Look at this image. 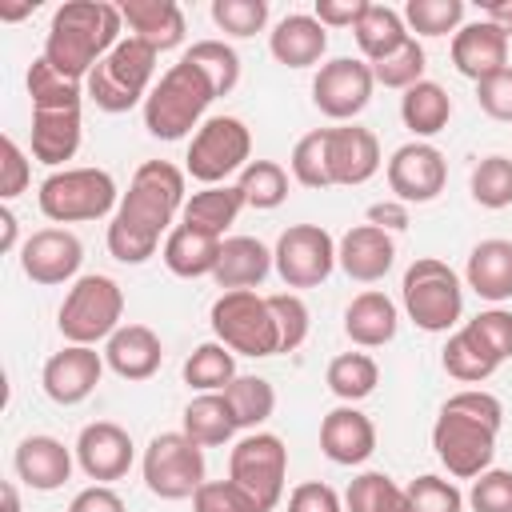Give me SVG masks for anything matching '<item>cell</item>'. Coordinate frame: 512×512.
<instances>
[{
  "mask_svg": "<svg viewBox=\"0 0 512 512\" xmlns=\"http://www.w3.org/2000/svg\"><path fill=\"white\" fill-rule=\"evenodd\" d=\"M184 160H188L184 172L192 180H200L204 188L224 184L228 176H236L252 164V132L240 116H208L196 128Z\"/></svg>",
  "mask_w": 512,
  "mask_h": 512,
  "instance_id": "obj_10",
  "label": "cell"
},
{
  "mask_svg": "<svg viewBox=\"0 0 512 512\" xmlns=\"http://www.w3.org/2000/svg\"><path fill=\"white\" fill-rule=\"evenodd\" d=\"M472 512H512V472L508 468H488L472 480L468 492Z\"/></svg>",
  "mask_w": 512,
  "mask_h": 512,
  "instance_id": "obj_53",
  "label": "cell"
},
{
  "mask_svg": "<svg viewBox=\"0 0 512 512\" xmlns=\"http://www.w3.org/2000/svg\"><path fill=\"white\" fill-rule=\"evenodd\" d=\"M284 476H288V448L276 432H252L236 440L228 456V480H236L260 512H272L284 496Z\"/></svg>",
  "mask_w": 512,
  "mask_h": 512,
  "instance_id": "obj_12",
  "label": "cell"
},
{
  "mask_svg": "<svg viewBox=\"0 0 512 512\" xmlns=\"http://www.w3.org/2000/svg\"><path fill=\"white\" fill-rule=\"evenodd\" d=\"M372 88H376V80H372V68L364 60L336 56V60L320 64V72L312 80V104L328 120H352L368 108Z\"/></svg>",
  "mask_w": 512,
  "mask_h": 512,
  "instance_id": "obj_15",
  "label": "cell"
},
{
  "mask_svg": "<svg viewBox=\"0 0 512 512\" xmlns=\"http://www.w3.org/2000/svg\"><path fill=\"white\" fill-rule=\"evenodd\" d=\"M84 260V244L76 240V232L68 228H40L20 244V268L32 284H64L80 272Z\"/></svg>",
  "mask_w": 512,
  "mask_h": 512,
  "instance_id": "obj_17",
  "label": "cell"
},
{
  "mask_svg": "<svg viewBox=\"0 0 512 512\" xmlns=\"http://www.w3.org/2000/svg\"><path fill=\"white\" fill-rule=\"evenodd\" d=\"M120 16L128 24V36L152 44L156 52L180 48L184 44V12L176 0H120Z\"/></svg>",
  "mask_w": 512,
  "mask_h": 512,
  "instance_id": "obj_24",
  "label": "cell"
},
{
  "mask_svg": "<svg viewBox=\"0 0 512 512\" xmlns=\"http://www.w3.org/2000/svg\"><path fill=\"white\" fill-rule=\"evenodd\" d=\"M156 60L160 52L136 36H124L84 80V96L100 108V112H132L136 104L148 100L152 92V76H156Z\"/></svg>",
  "mask_w": 512,
  "mask_h": 512,
  "instance_id": "obj_5",
  "label": "cell"
},
{
  "mask_svg": "<svg viewBox=\"0 0 512 512\" xmlns=\"http://www.w3.org/2000/svg\"><path fill=\"white\" fill-rule=\"evenodd\" d=\"M104 364L120 380H148L164 364V344L148 324H120L104 340Z\"/></svg>",
  "mask_w": 512,
  "mask_h": 512,
  "instance_id": "obj_23",
  "label": "cell"
},
{
  "mask_svg": "<svg viewBox=\"0 0 512 512\" xmlns=\"http://www.w3.org/2000/svg\"><path fill=\"white\" fill-rule=\"evenodd\" d=\"M424 44L416 40V36H408L396 52H388L384 60H376V64H368L372 68V80L376 84H384V88H396V92H408L412 84H420L424 80Z\"/></svg>",
  "mask_w": 512,
  "mask_h": 512,
  "instance_id": "obj_43",
  "label": "cell"
},
{
  "mask_svg": "<svg viewBox=\"0 0 512 512\" xmlns=\"http://www.w3.org/2000/svg\"><path fill=\"white\" fill-rule=\"evenodd\" d=\"M236 380V352L224 348L220 340L200 344L188 360H184V384L196 392H224Z\"/></svg>",
  "mask_w": 512,
  "mask_h": 512,
  "instance_id": "obj_37",
  "label": "cell"
},
{
  "mask_svg": "<svg viewBox=\"0 0 512 512\" xmlns=\"http://www.w3.org/2000/svg\"><path fill=\"white\" fill-rule=\"evenodd\" d=\"M100 376H104V352H96L88 344H68L44 360L40 384H44V396L52 404L72 408L96 392Z\"/></svg>",
  "mask_w": 512,
  "mask_h": 512,
  "instance_id": "obj_16",
  "label": "cell"
},
{
  "mask_svg": "<svg viewBox=\"0 0 512 512\" xmlns=\"http://www.w3.org/2000/svg\"><path fill=\"white\" fill-rule=\"evenodd\" d=\"M220 236H208V232H196L188 224H176L168 236H164V264L172 276L180 280H200V276H212L216 264H220Z\"/></svg>",
  "mask_w": 512,
  "mask_h": 512,
  "instance_id": "obj_30",
  "label": "cell"
},
{
  "mask_svg": "<svg viewBox=\"0 0 512 512\" xmlns=\"http://www.w3.org/2000/svg\"><path fill=\"white\" fill-rule=\"evenodd\" d=\"M368 224H376V228H384V232H400V228H408V204H400V200H380V204L368 208Z\"/></svg>",
  "mask_w": 512,
  "mask_h": 512,
  "instance_id": "obj_59",
  "label": "cell"
},
{
  "mask_svg": "<svg viewBox=\"0 0 512 512\" xmlns=\"http://www.w3.org/2000/svg\"><path fill=\"white\" fill-rule=\"evenodd\" d=\"M212 332L224 348H232L236 356H276L280 352V328L276 316L268 308V296H260L256 288H236V292H220L212 300Z\"/></svg>",
  "mask_w": 512,
  "mask_h": 512,
  "instance_id": "obj_6",
  "label": "cell"
},
{
  "mask_svg": "<svg viewBox=\"0 0 512 512\" xmlns=\"http://www.w3.org/2000/svg\"><path fill=\"white\" fill-rule=\"evenodd\" d=\"M192 512H260V504L236 480H204L192 496Z\"/></svg>",
  "mask_w": 512,
  "mask_h": 512,
  "instance_id": "obj_51",
  "label": "cell"
},
{
  "mask_svg": "<svg viewBox=\"0 0 512 512\" xmlns=\"http://www.w3.org/2000/svg\"><path fill=\"white\" fill-rule=\"evenodd\" d=\"M452 64L468 80H488L508 68V36L492 20H472L452 36Z\"/></svg>",
  "mask_w": 512,
  "mask_h": 512,
  "instance_id": "obj_21",
  "label": "cell"
},
{
  "mask_svg": "<svg viewBox=\"0 0 512 512\" xmlns=\"http://www.w3.org/2000/svg\"><path fill=\"white\" fill-rule=\"evenodd\" d=\"M476 100H480V108H484L492 120H508V124H512V64H508L504 72L480 80V84H476Z\"/></svg>",
  "mask_w": 512,
  "mask_h": 512,
  "instance_id": "obj_55",
  "label": "cell"
},
{
  "mask_svg": "<svg viewBox=\"0 0 512 512\" xmlns=\"http://www.w3.org/2000/svg\"><path fill=\"white\" fill-rule=\"evenodd\" d=\"M224 400L236 416V428H260L276 412V388L264 376H236L224 388Z\"/></svg>",
  "mask_w": 512,
  "mask_h": 512,
  "instance_id": "obj_40",
  "label": "cell"
},
{
  "mask_svg": "<svg viewBox=\"0 0 512 512\" xmlns=\"http://www.w3.org/2000/svg\"><path fill=\"white\" fill-rule=\"evenodd\" d=\"M240 208H244V196H240L236 184H212V188H200V192H192V196L184 200L180 224L224 240V228L240 216Z\"/></svg>",
  "mask_w": 512,
  "mask_h": 512,
  "instance_id": "obj_32",
  "label": "cell"
},
{
  "mask_svg": "<svg viewBox=\"0 0 512 512\" xmlns=\"http://www.w3.org/2000/svg\"><path fill=\"white\" fill-rule=\"evenodd\" d=\"M272 252L256 240V236H228L220 244V264L212 272L216 288L224 292H236V288H256L264 284V276L272 272Z\"/></svg>",
  "mask_w": 512,
  "mask_h": 512,
  "instance_id": "obj_31",
  "label": "cell"
},
{
  "mask_svg": "<svg viewBox=\"0 0 512 512\" xmlns=\"http://www.w3.org/2000/svg\"><path fill=\"white\" fill-rule=\"evenodd\" d=\"M500 424H504V404L492 392L464 388L448 396L432 424V448L448 468V476L476 480L480 472H488L496 456Z\"/></svg>",
  "mask_w": 512,
  "mask_h": 512,
  "instance_id": "obj_2",
  "label": "cell"
},
{
  "mask_svg": "<svg viewBox=\"0 0 512 512\" xmlns=\"http://www.w3.org/2000/svg\"><path fill=\"white\" fill-rule=\"evenodd\" d=\"M388 188L400 204H428L444 192L448 184V160L436 144L428 140H412V144H400L392 156H388Z\"/></svg>",
  "mask_w": 512,
  "mask_h": 512,
  "instance_id": "obj_14",
  "label": "cell"
},
{
  "mask_svg": "<svg viewBox=\"0 0 512 512\" xmlns=\"http://www.w3.org/2000/svg\"><path fill=\"white\" fill-rule=\"evenodd\" d=\"M136 460V444L128 436V428L112 424V420H96V424H84L80 436H76V464L88 480L96 484H108V480H120L128 476Z\"/></svg>",
  "mask_w": 512,
  "mask_h": 512,
  "instance_id": "obj_18",
  "label": "cell"
},
{
  "mask_svg": "<svg viewBox=\"0 0 512 512\" xmlns=\"http://www.w3.org/2000/svg\"><path fill=\"white\" fill-rule=\"evenodd\" d=\"M288 512H344V500L336 496V488H328L320 480H304L292 488Z\"/></svg>",
  "mask_w": 512,
  "mask_h": 512,
  "instance_id": "obj_56",
  "label": "cell"
},
{
  "mask_svg": "<svg viewBox=\"0 0 512 512\" xmlns=\"http://www.w3.org/2000/svg\"><path fill=\"white\" fill-rule=\"evenodd\" d=\"M400 16L416 36H456L464 28V0H408Z\"/></svg>",
  "mask_w": 512,
  "mask_h": 512,
  "instance_id": "obj_42",
  "label": "cell"
},
{
  "mask_svg": "<svg viewBox=\"0 0 512 512\" xmlns=\"http://www.w3.org/2000/svg\"><path fill=\"white\" fill-rule=\"evenodd\" d=\"M404 488L384 472H360L344 492V512H388Z\"/></svg>",
  "mask_w": 512,
  "mask_h": 512,
  "instance_id": "obj_47",
  "label": "cell"
},
{
  "mask_svg": "<svg viewBox=\"0 0 512 512\" xmlns=\"http://www.w3.org/2000/svg\"><path fill=\"white\" fill-rule=\"evenodd\" d=\"M184 60L196 64V68L208 76V84L216 88V96H228V92L240 84V56H236V48L224 44V40H196V44L184 52Z\"/></svg>",
  "mask_w": 512,
  "mask_h": 512,
  "instance_id": "obj_41",
  "label": "cell"
},
{
  "mask_svg": "<svg viewBox=\"0 0 512 512\" xmlns=\"http://www.w3.org/2000/svg\"><path fill=\"white\" fill-rule=\"evenodd\" d=\"M268 48L284 68H312L328 52V28L308 12H292L268 32Z\"/></svg>",
  "mask_w": 512,
  "mask_h": 512,
  "instance_id": "obj_27",
  "label": "cell"
},
{
  "mask_svg": "<svg viewBox=\"0 0 512 512\" xmlns=\"http://www.w3.org/2000/svg\"><path fill=\"white\" fill-rule=\"evenodd\" d=\"M352 36H356V48L364 52V64H376V60H384L388 52H396L412 32H408V24H404V16H400L396 8L368 0V8H364V16L356 20Z\"/></svg>",
  "mask_w": 512,
  "mask_h": 512,
  "instance_id": "obj_33",
  "label": "cell"
},
{
  "mask_svg": "<svg viewBox=\"0 0 512 512\" xmlns=\"http://www.w3.org/2000/svg\"><path fill=\"white\" fill-rule=\"evenodd\" d=\"M12 464H16V476L32 492H56L72 476V452L56 436H24L16 444Z\"/></svg>",
  "mask_w": 512,
  "mask_h": 512,
  "instance_id": "obj_26",
  "label": "cell"
},
{
  "mask_svg": "<svg viewBox=\"0 0 512 512\" xmlns=\"http://www.w3.org/2000/svg\"><path fill=\"white\" fill-rule=\"evenodd\" d=\"M320 452L344 468L364 464L376 452V424L356 404H340L320 420Z\"/></svg>",
  "mask_w": 512,
  "mask_h": 512,
  "instance_id": "obj_22",
  "label": "cell"
},
{
  "mask_svg": "<svg viewBox=\"0 0 512 512\" xmlns=\"http://www.w3.org/2000/svg\"><path fill=\"white\" fill-rule=\"evenodd\" d=\"M68 512H124V500L120 492H112L108 484H88L72 496Z\"/></svg>",
  "mask_w": 512,
  "mask_h": 512,
  "instance_id": "obj_58",
  "label": "cell"
},
{
  "mask_svg": "<svg viewBox=\"0 0 512 512\" xmlns=\"http://www.w3.org/2000/svg\"><path fill=\"white\" fill-rule=\"evenodd\" d=\"M400 296H404L408 320L424 332H448L464 316V284L436 256H420V260L408 264Z\"/></svg>",
  "mask_w": 512,
  "mask_h": 512,
  "instance_id": "obj_7",
  "label": "cell"
},
{
  "mask_svg": "<svg viewBox=\"0 0 512 512\" xmlns=\"http://www.w3.org/2000/svg\"><path fill=\"white\" fill-rule=\"evenodd\" d=\"M0 252H12L16 248V216H12V208H0Z\"/></svg>",
  "mask_w": 512,
  "mask_h": 512,
  "instance_id": "obj_61",
  "label": "cell"
},
{
  "mask_svg": "<svg viewBox=\"0 0 512 512\" xmlns=\"http://www.w3.org/2000/svg\"><path fill=\"white\" fill-rule=\"evenodd\" d=\"M188 440H196L200 448H220L236 436V416L224 400V392H200L188 408H184V428Z\"/></svg>",
  "mask_w": 512,
  "mask_h": 512,
  "instance_id": "obj_35",
  "label": "cell"
},
{
  "mask_svg": "<svg viewBox=\"0 0 512 512\" xmlns=\"http://www.w3.org/2000/svg\"><path fill=\"white\" fill-rule=\"evenodd\" d=\"M296 184L304 188H332V164H328V128H316L296 140L292 160H288Z\"/></svg>",
  "mask_w": 512,
  "mask_h": 512,
  "instance_id": "obj_45",
  "label": "cell"
},
{
  "mask_svg": "<svg viewBox=\"0 0 512 512\" xmlns=\"http://www.w3.org/2000/svg\"><path fill=\"white\" fill-rule=\"evenodd\" d=\"M444 372L452 376V380H460V384H480V380H488L496 368H500V360L472 336V328L464 324V328H456L452 336H448V344H444Z\"/></svg>",
  "mask_w": 512,
  "mask_h": 512,
  "instance_id": "obj_36",
  "label": "cell"
},
{
  "mask_svg": "<svg viewBox=\"0 0 512 512\" xmlns=\"http://www.w3.org/2000/svg\"><path fill=\"white\" fill-rule=\"evenodd\" d=\"M36 8V0H28V4H20V8H0V20H20V16H28Z\"/></svg>",
  "mask_w": 512,
  "mask_h": 512,
  "instance_id": "obj_62",
  "label": "cell"
},
{
  "mask_svg": "<svg viewBox=\"0 0 512 512\" xmlns=\"http://www.w3.org/2000/svg\"><path fill=\"white\" fill-rule=\"evenodd\" d=\"M484 20H492V24L512 40V0H488V4H484Z\"/></svg>",
  "mask_w": 512,
  "mask_h": 512,
  "instance_id": "obj_60",
  "label": "cell"
},
{
  "mask_svg": "<svg viewBox=\"0 0 512 512\" xmlns=\"http://www.w3.org/2000/svg\"><path fill=\"white\" fill-rule=\"evenodd\" d=\"M0 196L4 200H16L24 188H28V180H32V164H28V156H24V148L12 140V136H4L0 140Z\"/></svg>",
  "mask_w": 512,
  "mask_h": 512,
  "instance_id": "obj_54",
  "label": "cell"
},
{
  "mask_svg": "<svg viewBox=\"0 0 512 512\" xmlns=\"http://www.w3.org/2000/svg\"><path fill=\"white\" fill-rule=\"evenodd\" d=\"M468 328H472V336H476L500 364L512 356V312H508V308L476 312V316L468 320Z\"/></svg>",
  "mask_w": 512,
  "mask_h": 512,
  "instance_id": "obj_52",
  "label": "cell"
},
{
  "mask_svg": "<svg viewBox=\"0 0 512 512\" xmlns=\"http://www.w3.org/2000/svg\"><path fill=\"white\" fill-rule=\"evenodd\" d=\"M212 100H216V88L208 84V76L180 56L152 84V92L144 100V128L156 140H184L192 128L204 124V112Z\"/></svg>",
  "mask_w": 512,
  "mask_h": 512,
  "instance_id": "obj_4",
  "label": "cell"
},
{
  "mask_svg": "<svg viewBox=\"0 0 512 512\" xmlns=\"http://www.w3.org/2000/svg\"><path fill=\"white\" fill-rule=\"evenodd\" d=\"M400 120L412 136H436L452 120V96L436 80H420L400 96Z\"/></svg>",
  "mask_w": 512,
  "mask_h": 512,
  "instance_id": "obj_34",
  "label": "cell"
},
{
  "mask_svg": "<svg viewBox=\"0 0 512 512\" xmlns=\"http://www.w3.org/2000/svg\"><path fill=\"white\" fill-rule=\"evenodd\" d=\"M324 380H328L332 396H340L344 404H356V400H364V396L376 392L380 368H376V360H372L368 352H340V356L328 364Z\"/></svg>",
  "mask_w": 512,
  "mask_h": 512,
  "instance_id": "obj_38",
  "label": "cell"
},
{
  "mask_svg": "<svg viewBox=\"0 0 512 512\" xmlns=\"http://www.w3.org/2000/svg\"><path fill=\"white\" fill-rule=\"evenodd\" d=\"M272 264L288 288H320L336 268V240L320 224H288L272 248Z\"/></svg>",
  "mask_w": 512,
  "mask_h": 512,
  "instance_id": "obj_13",
  "label": "cell"
},
{
  "mask_svg": "<svg viewBox=\"0 0 512 512\" xmlns=\"http://www.w3.org/2000/svg\"><path fill=\"white\" fill-rule=\"evenodd\" d=\"M368 0H316L312 16L324 24V28H356V20L364 16Z\"/></svg>",
  "mask_w": 512,
  "mask_h": 512,
  "instance_id": "obj_57",
  "label": "cell"
},
{
  "mask_svg": "<svg viewBox=\"0 0 512 512\" xmlns=\"http://www.w3.org/2000/svg\"><path fill=\"white\" fill-rule=\"evenodd\" d=\"M268 308H272L276 328H280V352H296L308 336V304L296 292H272Z\"/></svg>",
  "mask_w": 512,
  "mask_h": 512,
  "instance_id": "obj_49",
  "label": "cell"
},
{
  "mask_svg": "<svg viewBox=\"0 0 512 512\" xmlns=\"http://www.w3.org/2000/svg\"><path fill=\"white\" fill-rule=\"evenodd\" d=\"M124 40V16L120 4L108 0H68L52 12L48 40H44V60L68 76V80H88V72Z\"/></svg>",
  "mask_w": 512,
  "mask_h": 512,
  "instance_id": "obj_3",
  "label": "cell"
},
{
  "mask_svg": "<svg viewBox=\"0 0 512 512\" xmlns=\"http://www.w3.org/2000/svg\"><path fill=\"white\" fill-rule=\"evenodd\" d=\"M336 264L344 268L348 280H360V284H376L388 276V268L396 264V240L376 228V224H356L340 236L336 244Z\"/></svg>",
  "mask_w": 512,
  "mask_h": 512,
  "instance_id": "obj_20",
  "label": "cell"
},
{
  "mask_svg": "<svg viewBox=\"0 0 512 512\" xmlns=\"http://www.w3.org/2000/svg\"><path fill=\"white\" fill-rule=\"evenodd\" d=\"M212 24L228 36H256L268 24V0H212Z\"/></svg>",
  "mask_w": 512,
  "mask_h": 512,
  "instance_id": "obj_48",
  "label": "cell"
},
{
  "mask_svg": "<svg viewBox=\"0 0 512 512\" xmlns=\"http://www.w3.org/2000/svg\"><path fill=\"white\" fill-rule=\"evenodd\" d=\"M28 96L32 108H64V104H84V84L60 76L44 56L32 60L28 68Z\"/></svg>",
  "mask_w": 512,
  "mask_h": 512,
  "instance_id": "obj_44",
  "label": "cell"
},
{
  "mask_svg": "<svg viewBox=\"0 0 512 512\" xmlns=\"http://www.w3.org/2000/svg\"><path fill=\"white\" fill-rule=\"evenodd\" d=\"M80 104L64 108H32V156L48 168L60 172L64 160L76 156L80 148Z\"/></svg>",
  "mask_w": 512,
  "mask_h": 512,
  "instance_id": "obj_25",
  "label": "cell"
},
{
  "mask_svg": "<svg viewBox=\"0 0 512 512\" xmlns=\"http://www.w3.org/2000/svg\"><path fill=\"white\" fill-rule=\"evenodd\" d=\"M0 496H4V512H20V500H16V484H4V488H0Z\"/></svg>",
  "mask_w": 512,
  "mask_h": 512,
  "instance_id": "obj_63",
  "label": "cell"
},
{
  "mask_svg": "<svg viewBox=\"0 0 512 512\" xmlns=\"http://www.w3.org/2000/svg\"><path fill=\"white\" fill-rule=\"evenodd\" d=\"M468 188H472V200L480 208H492V212L508 208L512 204V160L508 156H484L472 168Z\"/></svg>",
  "mask_w": 512,
  "mask_h": 512,
  "instance_id": "obj_46",
  "label": "cell"
},
{
  "mask_svg": "<svg viewBox=\"0 0 512 512\" xmlns=\"http://www.w3.org/2000/svg\"><path fill=\"white\" fill-rule=\"evenodd\" d=\"M408 500H412V508L416 512H464V496H460V488L452 484V480H444V476H416L408 488Z\"/></svg>",
  "mask_w": 512,
  "mask_h": 512,
  "instance_id": "obj_50",
  "label": "cell"
},
{
  "mask_svg": "<svg viewBox=\"0 0 512 512\" xmlns=\"http://www.w3.org/2000/svg\"><path fill=\"white\" fill-rule=\"evenodd\" d=\"M396 328H400V312L376 288L352 296V304L344 308V332L356 348H384L396 336Z\"/></svg>",
  "mask_w": 512,
  "mask_h": 512,
  "instance_id": "obj_29",
  "label": "cell"
},
{
  "mask_svg": "<svg viewBox=\"0 0 512 512\" xmlns=\"http://www.w3.org/2000/svg\"><path fill=\"white\" fill-rule=\"evenodd\" d=\"M120 316H124V292L112 276H100V272H88L80 276L60 312H56V328L68 344H88L96 348L100 340H108L116 328H120Z\"/></svg>",
  "mask_w": 512,
  "mask_h": 512,
  "instance_id": "obj_8",
  "label": "cell"
},
{
  "mask_svg": "<svg viewBox=\"0 0 512 512\" xmlns=\"http://www.w3.org/2000/svg\"><path fill=\"white\" fill-rule=\"evenodd\" d=\"M36 200L52 224H84L116 212L120 192L104 168H60L40 184Z\"/></svg>",
  "mask_w": 512,
  "mask_h": 512,
  "instance_id": "obj_9",
  "label": "cell"
},
{
  "mask_svg": "<svg viewBox=\"0 0 512 512\" xmlns=\"http://www.w3.org/2000/svg\"><path fill=\"white\" fill-rule=\"evenodd\" d=\"M388 512H416V508H412V500H408V492H400V496H396V504H392Z\"/></svg>",
  "mask_w": 512,
  "mask_h": 512,
  "instance_id": "obj_64",
  "label": "cell"
},
{
  "mask_svg": "<svg viewBox=\"0 0 512 512\" xmlns=\"http://www.w3.org/2000/svg\"><path fill=\"white\" fill-rule=\"evenodd\" d=\"M184 212V172L168 160H148L132 172L128 192L120 196L108 224V252L120 264H144L156 256L160 236H168Z\"/></svg>",
  "mask_w": 512,
  "mask_h": 512,
  "instance_id": "obj_1",
  "label": "cell"
},
{
  "mask_svg": "<svg viewBox=\"0 0 512 512\" xmlns=\"http://www.w3.org/2000/svg\"><path fill=\"white\" fill-rule=\"evenodd\" d=\"M464 284L480 296V300H512V240H480L472 252H468V264H464Z\"/></svg>",
  "mask_w": 512,
  "mask_h": 512,
  "instance_id": "obj_28",
  "label": "cell"
},
{
  "mask_svg": "<svg viewBox=\"0 0 512 512\" xmlns=\"http://www.w3.org/2000/svg\"><path fill=\"white\" fill-rule=\"evenodd\" d=\"M240 196H244V208H256V212H272L288 200V172L276 164V160H252L240 180H236Z\"/></svg>",
  "mask_w": 512,
  "mask_h": 512,
  "instance_id": "obj_39",
  "label": "cell"
},
{
  "mask_svg": "<svg viewBox=\"0 0 512 512\" xmlns=\"http://www.w3.org/2000/svg\"><path fill=\"white\" fill-rule=\"evenodd\" d=\"M144 484L160 500H188L204 484V448L184 432H160L144 448Z\"/></svg>",
  "mask_w": 512,
  "mask_h": 512,
  "instance_id": "obj_11",
  "label": "cell"
},
{
  "mask_svg": "<svg viewBox=\"0 0 512 512\" xmlns=\"http://www.w3.org/2000/svg\"><path fill=\"white\" fill-rule=\"evenodd\" d=\"M328 164H332V184H344V188L368 184L380 172V140H376V132L360 128V124L328 128Z\"/></svg>",
  "mask_w": 512,
  "mask_h": 512,
  "instance_id": "obj_19",
  "label": "cell"
}]
</instances>
